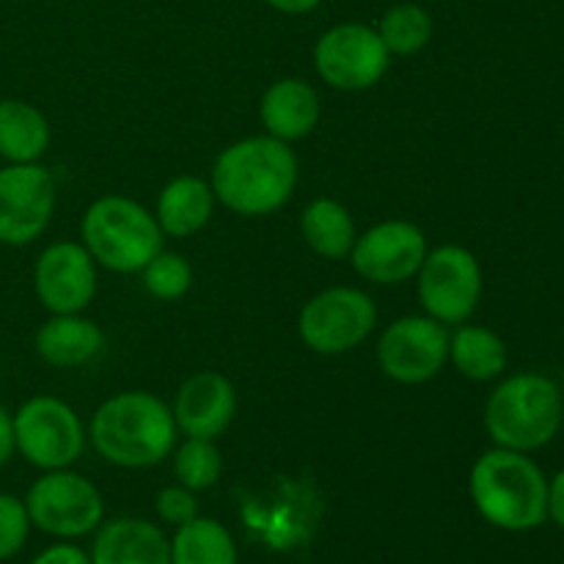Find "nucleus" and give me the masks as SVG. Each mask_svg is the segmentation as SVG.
<instances>
[{"mask_svg":"<svg viewBox=\"0 0 564 564\" xmlns=\"http://www.w3.org/2000/svg\"><path fill=\"white\" fill-rule=\"evenodd\" d=\"M91 564H171V540L147 518H116L99 523Z\"/></svg>","mask_w":564,"mask_h":564,"instance_id":"obj_17","label":"nucleus"},{"mask_svg":"<svg viewBox=\"0 0 564 564\" xmlns=\"http://www.w3.org/2000/svg\"><path fill=\"white\" fill-rule=\"evenodd\" d=\"M380 42L386 44L391 55H419L430 42H433L435 22L433 14L422 3L402 0L391 9L383 11L380 22L375 25Z\"/></svg>","mask_w":564,"mask_h":564,"instance_id":"obj_24","label":"nucleus"},{"mask_svg":"<svg viewBox=\"0 0 564 564\" xmlns=\"http://www.w3.org/2000/svg\"><path fill=\"white\" fill-rule=\"evenodd\" d=\"M264 6H270L279 14H290V17H301V14H312L323 6V0H262Z\"/></svg>","mask_w":564,"mask_h":564,"instance_id":"obj_32","label":"nucleus"},{"mask_svg":"<svg viewBox=\"0 0 564 564\" xmlns=\"http://www.w3.org/2000/svg\"><path fill=\"white\" fill-rule=\"evenodd\" d=\"M378 306L358 286H328L303 303L297 334L317 356H345L372 336Z\"/></svg>","mask_w":564,"mask_h":564,"instance_id":"obj_7","label":"nucleus"},{"mask_svg":"<svg viewBox=\"0 0 564 564\" xmlns=\"http://www.w3.org/2000/svg\"><path fill=\"white\" fill-rule=\"evenodd\" d=\"M141 281L143 290H147L154 301H182L193 286V264L187 262L182 253L165 251L163 248V251L141 270Z\"/></svg>","mask_w":564,"mask_h":564,"instance_id":"obj_26","label":"nucleus"},{"mask_svg":"<svg viewBox=\"0 0 564 564\" xmlns=\"http://www.w3.org/2000/svg\"><path fill=\"white\" fill-rule=\"evenodd\" d=\"M549 521L564 529V468L554 479H549Z\"/></svg>","mask_w":564,"mask_h":564,"instance_id":"obj_31","label":"nucleus"},{"mask_svg":"<svg viewBox=\"0 0 564 564\" xmlns=\"http://www.w3.org/2000/svg\"><path fill=\"white\" fill-rule=\"evenodd\" d=\"M154 510L158 518L169 527H182V523L193 521L198 516V501L193 490H187L185 485H165L163 490L154 499Z\"/></svg>","mask_w":564,"mask_h":564,"instance_id":"obj_28","label":"nucleus"},{"mask_svg":"<svg viewBox=\"0 0 564 564\" xmlns=\"http://www.w3.org/2000/svg\"><path fill=\"white\" fill-rule=\"evenodd\" d=\"M482 268L466 246L446 242L430 248L416 273V292L424 314L438 323L463 325L482 301Z\"/></svg>","mask_w":564,"mask_h":564,"instance_id":"obj_9","label":"nucleus"},{"mask_svg":"<svg viewBox=\"0 0 564 564\" xmlns=\"http://www.w3.org/2000/svg\"><path fill=\"white\" fill-rule=\"evenodd\" d=\"M301 163L292 143L268 135H248L229 143L215 158L209 185L215 198L242 218L279 213L295 196Z\"/></svg>","mask_w":564,"mask_h":564,"instance_id":"obj_1","label":"nucleus"},{"mask_svg":"<svg viewBox=\"0 0 564 564\" xmlns=\"http://www.w3.org/2000/svg\"><path fill=\"white\" fill-rule=\"evenodd\" d=\"M468 494L479 516L505 532H532L549 521V479L527 452L494 446L479 455Z\"/></svg>","mask_w":564,"mask_h":564,"instance_id":"obj_3","label":"nucleus"},{"mask_svg":"<svg viewBox=\"0 0 564 564\" xmlns=\"http://www.w3.org/2000/svg\"><path fill=\"white\" fill-rule=\"evenodd\" d=\"M31 564H91V556L77 549V545H72L69 540H61V543L44 549Z\"/></svg>","mask_w":564,"mask_h":564,"instance_id":"obj_29","label":"nucleus"},{"mask_svg":"<svg viewBox=\"0 0 564 564\" xmlns=\"http://www.w3.org/2000/svg\"><path fill=\"white\" fill-rule=\"evenodd\" d=\"M80 242L99 268L110 273H141L165 248L158 218L141 202L108 193L88 204L80 220Z\"/></svg>","mask_w":564,"mask_h":564,"instance_id":"obj_5","label":"nucleus"},{"mask_svg":"<svg viewBox=\"0 0 564 564\" xmlns=\"http://www.w3.org/2000/svg\"><path fill=\"white\" fill-rule=\"evenodd\" d=\"M449 364V328L427 314H405L378 339V367L400 386L430 383Z\"/></svg>","mask_w":564,"mask_h":564,"instance_id":"obj_11","label":"nucleus"},{"mask_svg":"<svg viewBox=\"0 0 564 564\" xmlns=\"http://www.w3.org/2000/svg\"><path fill=\"white\" fill-rule=\"evenodd\" d=\"M17 455L39 471L72 468L86 449L88 430L66 400L36 394L14 411Z\"/></svg>","mask_w":564,"mask_h":564,"instance_id":"obj_6","label":"nucleus"},{"mask_svg":"<svg viewBox=\"0 0 564 564\" xmlns=\"http://www.w3.org/2000/svg\"><path fill=\"white\" fill-rule=\"evenodd\" d=\"M427 251V235L422 226L405 218H389L361 231L347 259L361 279L380 286H397L416 279Z\"/></svg>","mask_w":564,"mask_h":564,"instance_id":"obj_13","label":"nucleus"},{"mask_svg":"<svg viewBox=\"0 0 564 564\" xmlns=\"http://www.w3.org/2000/svg\"><path fill=\"white\" fill-rule=\"evenodd\" d=\"M562 416L560 386L549 375L518 372L490 391L482 422L494 446L532 455L556 438Z\"/></svg>","mask_w":564,"mask_h":564,"instance_id":"obj_4","label":"nucleus"},{"mask_svg":"<svg viewBox=\"0 0 564 564\" xmlns=\"http://www.w3.org/2000/svg\"><path fill=\"white\" fill-rule=\"evenodd\" d=\"M33 350L47 367L77 369L105 350V330L86 314H50L33 336Z\"/></svg>","mask_w":564,"mask_h":564,"instance_id":"obj_18","label":"nucleus"},{"mask_svg":"<svg viewBox=\"0 0 564 564\" xmlns=\"http://www.w3.org/2000/svg\"><path fill=\"white\" fill-rule=\"evenodd\" d=\"M53 130L36 105L28 99H0V160L3 163H42Z\"/></svg>","mask_w":564,"mask_h":564,"instance_id":"obj_20","label":"nucleus"},{"mask_svg":"<svg viewBox=\"0 0 564 564\" xmlns=\"http://www.w3.org/2000/svg\"><path fill=\"white\" fill-rule=\"evenodd\" d=\"M25 507L31 527L58 540H77L97 532L105 518L99 488L72 468L42 471V477L28 488Z\"/></svg>","mask_w":564,"mask_h":564,"instance_id":"obj_8","label":"nucleus"},{"mask_svg":"<svg viewBox=\"0 0 564 564\" xmlns=\"http://www.w3.org/2000/svg\"><path fill=\"white\" fill-rule=\"evenodd\" d=\"M215 204L218 198H215L209 180L182 174L163 185L158 204H154V218L165 237L185 240V237L198 235L213 220Z\"/></svg>","mask_w":564,"mask_h":564,"instance_id":"obj_19","label":"nucleus"},{"mask_svg":"<svg viewBox=\"0 0 564 564\" xmlns=\"http://www.w3.org/2000/svg\"><path fill=\"white\" fill-rule=\"evenodd\" d=\"M88 441L116 468H152L169 460L180 441L174 413L152 391H119L94 411Z\"/></svg>","mask_w":564,"mask_h":564,"instance_id":"obj_2","label":"nucleus"},{"mask_svg":"<svg viewBox=\"0 0 564 564\" xmlns=\"http://www.w3.org/2000/svg\"><path fill=\"white\" fill-rule=\"evenodd\" d=\"M58 204L55 176L42 163L0 165V246L25 248L47 231Z\"/></svg>","mask_w":564,"mask_h":564,"instance_id":"obj_12","label":"nucleus"},{"mask_svg":"<svg viewBox=\"0 0 564 564\" xmlns=\"http://www.w3.org/2000/svg\"><path fill=\"white\" fill-rule=\"evenodd\" d=\"M301 237L317 257L341 262L356 246V220L339 198L319 196L306 204L301 215Z\"/></svg>","mask_w":564,"mask_h":564,"instance_id":"obj_22","label":"nucleus"},{"mask_svg":"<svg viewBox=\"0 0 564 564\" xmlns=\"http://www.w3.org/2000/svg\"><path fill=\"white\" fill-rule=\"evenodd\" d=\"M314 69L336 91H369L386 77L391 53L367 22H339L314 42Z\"/></svg>","mask_w":564,"mask_h":564,"instance_id":"obj_10","label":"nucleus"},{"mask_svg":"<svg viewBox=\"0 0 564 564\" xmlns=\"http://www.w3.org/2000/svg\"><path fill=\"white\" fill-rule=\"evenodd\" d=\"M171 564H237L235 538L215 518L196 516L176 527L171 538Z\"/></svg>","mask_w":564,"mask_h":564,"instance_id":"obj_23","label":"nucleus"},{"mask_svg":"<svg viewBox=\"0 0 564 564\" xmlns=\"http://www.w3.org/2000/svg\"><path fill=\"white\" fill-rule=\"evenodd\" d=\"M171 413L182 438L218 441L237 416L235 383L215 369L191 375L176 389Z\"/></svg>","mask_w":564,"mask_h":564,"instance_id":"obj_15","label":"nucleus"},{"mask_svg":"<svg viewBox=\"0 0 564 564\" xmlns=\"http://www.w3.org/2000/svg\"><path fill=\"white\" fill-rule=\"evenodd\" d=\"M323 119V99L303 77H281L264 88L259 99V121L264 132L284 143L303 141Z\"/></svg>","mask_w":564,"mask_h":564,"instance_id":"obj_16","label":"nucleus"},{"mask_svg":"<svg viewBox=\"0 0 564 564\" xmlns=\"http://www.w3.org/2000/svg\"><path fill=\"white\" fill-rule=\"evenodd\" d=\"M176 482L185 485L193 494L215 488L224 474V457L213 438H182L171 452Z\"/></svg>","mask_w":564,"mask_h":564,"instance_id":"obj_25","label":"nucleus"},{"mask_svg":"<svg viewBox=\"0 0 564 564\" xmlns=\"http://www.w3.org/2000/svg\"><path fill=\"white\" fill-rule=\"evenodd\" d=\"M31 534L25 499L14 494H0V562L20 554Z\"/></svg>","mask_w":564,"mask_h":564,"instance_id":"obj_27","label":"nucleus"},{"mask_svg":"<svg viewBox=\"0 0 564 564\" xmlns=\"http://www.w3.org/2000/svg\"><path fill=\"white\" fill-rule=\"evenodd\" d=\"M14 455H17L14 413H11L6 405H0V468L9 466Z\"/></svg>","mask_w":564,"mask_h":564,"instance_id":"obj_30","label":"nucleus"},{"mask_svg":"<svg viewBox=\"0 0 564 564\" xmlns=\"http://www.w3.org/2000/svg\"><path fill=\"white\" fill-rule=\"evenodd\" d=\"M99 264L77 240L50 242L33 264V292L44 312L80 314L97 295Z\"/></svg>","mask_w":564,"mask_h":564,"instance_id":"obj_14","label":"nucleus"},{"mask_svg":"<svg viewBox=\"0 0 564 564\" xmlns=\"http://www.w3.org/2000/svg\"><path fill=\"white\" fill-rule=\"evenodd\" d=\"M449 364L471 383H490L505 375L507 345L488 325H455L449 330Z\"/></svg>","mask_w":564,"mask_h":564,"instance_id":"obj_21","label":"nucleus"}]
</instances>
